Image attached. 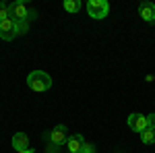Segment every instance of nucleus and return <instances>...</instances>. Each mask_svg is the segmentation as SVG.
Here are the masks:
<instances>
[{
  "label": "nucleus",
  "instance_id": "obj_1",
  "mask_svg": "<svg viewBox=\"0 0 155 153\" xmlns=\"http://www.w3.org/2000/svg\"><path fill=\"white\" fill-rule=\"evenodd\" d=\"M27 85H29V89H33L37 93H44L52 87V77L44 71H33L27 77Z\"/></svg>",
  "mask_w": 155,
  "mask_h": 153
},
{
  "label": "nucleus",
  "instance_id": "obj_2",
  "mask_svg": "<svg viewBox=\"0 0 155 153\" xmlns=\"http://www.w3.org/2000/svg\"><path fill=\"white\" fill-rule=\"evenodd\" d=\"M87 12H89V17L91 19H106L107 12H110V4H107L106 0H89L87 2Z\"/></svg>",
  "mask_w": 155,
  "mask_h": 153
},
{
  "label": "nucleus",
  "instance_id": "obj_3",
  "mask_svg": "<svg viewBox=\"0 0 155 153\" xmlns=\"http://www.w3.org/2000/svg\"><path fill=\"white\" fill-rule=\"evenodd\" d=\"M68 128L64 126V124H58V126H54V130L52 132H48V135H44V139H48L50 143H54L56 147H62L64 143L68 141Z\"/></svg>",
  "mask_w": 155,
  "mask_h": 153
},
{
  "label": "nucleus",
  "instance_id": "obj_4",
  "mask_svg": "<svg viewBox=\"0 0 155 153\" xmlns=\"http://www.w3.org/2000/svg\"><path fill=\"white\" fill-rule=\"evenodd\" d=\"M0 37L6 39V42H11V39L17 37V21H15L12 17L0 21Z\"/></svg>",
  "mask_w": 155,
  "mask_h": 153
},
{
  "label": "nucleus",
  "instance_id": "obj_5",
  "mask_svg": "<svg viewBox=\"0 0 155 153\" xmlns=\"http://www.w3.org/2000/svg\"><path fill=\"white\" fill-rule=\"evenodd\" d=\"M8 12L15 21H29V8L25 6L23 2H12L8 4Z\"/></svg>",
  "mask_w": 155,
  "mask_h": 153
},
{
  "label": "nucleus",
  "instance_id": "obj_6",
  "mask_svg": "<svg viewBox=\"0 0 155 153\" xmlns=\"http://www.w3.org/2000/svg\"><path fill=\"white\" fill-rule=\"evenodd\" d=\"M128 128L130 130H134V132H143V130H147L149 128V124H147V116H143V114H130L128 116Z\"/></svg>",
  "mask_w": 155,
  "mask_h": 153
},
{
  "label": "nucleus",
  "instance_id": "obj_7",
  "mask_svg": "<svg viewBox=\"0 0 155 153\" xmlns=\"http://www.w3.org/2000/svg\"><path fill=\"white\" fill-rule=\"evenodd\" d=\"M139 15L143 17V21H147V23H155V4L153 2H141Z\"/></svg>",
  "mask_w": 155,
  "mask_h": 153
},
{
  "label": "nucleus",
  "instance_id": "obj_8",
  "mask_svg": "<svg viewBox=\"0 0 155 153\" xmlns=\"http://www.w3.org/2000/svg\"><path fill=\"white\" fill-rule=\"evenodd\" d=\"M83 135H79V132H74L68 137V141H66V147H68V153H79L81 151V147H83Z\"/></svg>",
  "mask_w": 155,
  "mask_h": 153
},
{
  "label": "nucleus",
  "instance_id": "obj_9",
  "mask_svg": "<svg viewBox=\"0 0 155 153\" xmlns=\"http://www.w3.org/2000/svg\"><path fill=\"white\" fill-rule=\"evenodd\" d=\"M12 149H17V151L29 149V137L25 132H15V137H12Z\"/></svg>",
  "mask_w": 155,
  "mask_h": 153
},
{
  "label": "nucleus",
  "instance_id": "obj_10",
  "mask_svg": "<svg viewBox=\"0 0 155 153\" xmlns=\"http://www.w3.org/2000/svg\"><path fill=\"white\" fill-rule=\"evenodd\" d=\"M141 143L143 145H153L155 143V128H147L141 132Z\"/></svg>",
  "mask_w": 155,
  "mask_h": 153
},
{
  "label": "nucleus",
  "instance_id": "obj_11",
  "mask_svg": "<svg viewBox=\"0 0 155 153\" xmlns=\"http://www.w3.org/2000/svg\"><path fill=\"white\" fill-rule=\"evenodd\" d=\"M64 8H66V12H79L81 11V2L79 0H66Z\"/></svg>",
  "mask_w": 155,
  "mask_h": 153
},
{
  "label": "nucleus",
  "instance_id": "obj_12",
  "mask_svg": "<svg viewBox=\"0 0 155 153\" xmlns=\"http://www.w3.org/2000/svg\"><path fill=\"white\" fill-rule=\"evenodd\" d=\"M29 31V23L27 21H17V35H25Z\"/></svg>",
  "mask_w": 155,
  "mask_h": 153
},
{
  "label": "nucleus",
  "instance_id": "obj_13",
  "mask_svg": "<svg viewBox=\"0 0 155 153\" xmlns=\"http://www.w3.org/2000/svg\"><path fill=\"white\" fill-rule=\"evenodd\" d=\"M8 17H11V12H8V4H6V2H0V21L8 19Z\"/></svg>",
  "mask_w": 155,
  "mask_h": 153
},
{
  "label": "nucleus",
  "instance_id": "obj_14",
  "mask_svg": "<svg viewBox=\"0 0 155 153\" xmlns=\"http://www.w3.org/2000/svg\"><path fill=\"white\" fill-rule=\"evenodd\" d=\"M79 153H95V145H91V143H83V147H81V151Z\"/></svg>",
  "mask_w": 155,
  "mask_h": 153
},
{
  "label": "nucleus",
  "instance_id": "obj_15",
  "mask_svg": "<svg viewBox=\"0 0 155 153\" xmlns=\"http://www.w3.org/2000/svg\"><path fill=\"white\" fill-rule=\"evenodd\" d=\"M147 124H149V128H155V114L147 116Z\"/></svg>",
  "mask_w": 155,
  "mask_h": 153
},
{
  "label": "nucleus",
  "instance_id": "obj_16",
  "mask_svg": "<svg viewBox=\"0 0 155 153\" xmlns=\"http://www.w3.org/2000/svg\"><path fill=\"white\" fill-rule=\"evenodd\" d=\"M58 151H60V147H56L54 143H50V145H48V153H58Z\"/></svg>",
  "mask_w": 155,
  "mask_h": 153
},
{
  "label": "nucleus",
  "instance_id": "obj_17",
  "mask_svg": "<svg viewBox=\"0 0 155 153\" xmlns=\"http://www.w3.org/2000/svg\"><path fill=\"white\" fill-rule=\"evenodd\" d=\"M37 19V12L35 11H29V21H35Z\"/></svg>",
  "mask_w": 155,
  "mask_h": 153
},
{
  "label": "nucleus",
  "instance_id": "obj_18",
  "mask_svg": "<svg viewBox=\"0 0 155 153\" xmlns=\"http://www.w3.org/2000/svg\"><path fill=\"white\" fill-rule=\"evenodd\" d=\"M17 153H35L33 149H25V151H17Z\"/></svg>",
  "mask_w": 155,
  "mask_h": 153
}]
</instances>
